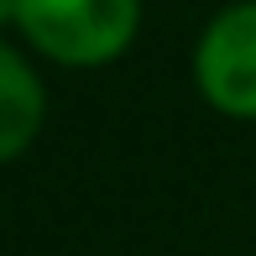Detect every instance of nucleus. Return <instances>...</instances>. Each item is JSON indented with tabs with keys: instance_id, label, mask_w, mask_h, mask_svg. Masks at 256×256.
Returning a JSON list of instances; mask_svg holds the SVG:
<instances>
[{
	"instance_id": "nucleus-1",
	"label": "nucleus",
	"mask_w": 256,
	"mask_h": 256,
	"mask_svg": "<svg viewBox=\"0 0 256 256\" xmlns=\"http://www.w3.org/2000/svg\"><path fill=\"white\" fill-rule=\"evenodd\" d=\"M0 16L42 58L94 68L131 48L142 0H0Z\"/></svg>"
},
{
	"instance_id": "nucleus-2",
	"label": "nucleus",
	"mask_w": 256,
	"mask_h": 256,
	"mask_svg": "<svg viewBox=\"0 0 256 256\" xmlns=\"http://www.w3.org/2000/svg\"><path fill=\"white\" fill-rule=\"evenodd\" d=\"M194 84L220 115L256 120V0L225 6L194 48Z\"/></svg>"
},
{
	"instance_id": "nucleus-3",
	"label": "nucleus",
	"mask_w": 256,
	"mask_h": 256,
	"mask_svg": "<svg viewBox=\"0 0 256 256\" xmlns=\"http://www.w3.org/2000/svg\"><path fill=\"white\" fill-rule=\"evenodd\" d=\"M42 110L48 100H42L37 74L16 48H6L0 52V157L6 162H16L32 146V136L42 131Z\"/></svg>"
}]
</instances>
